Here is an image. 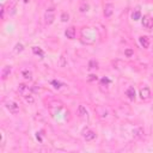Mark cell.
<instances>
[{"label": "cell", "instance_id": "1", "mask_svg": "<svg viewBox=\"0 0 153 153\" xmlns=\"http://www.w3.org/2000/svg\"><path fill=\"white\" fill-rule=\"evenodd\" d=\"M18 92H19V94L22 96V97H27V96H30L31 94V88L27 86V85H25V84H19V86H18Z\"/></svg>", "mask_w": 153, "mask_h": 153}, {"label": "cell", "instance_id": "2", "mask_svg": "<svg viewBox=\"0 0 153 153\" xmlns=\"http://www.w3.org/2000/svg\"><path fill=\"white\" fill-rule=\"evenodd\" d=\"M44 19L47 24H51L55 19V10L54 8H48L44 13Z\"/></svg>", "mask_w": 153, "mask_h": 153}, {"label": "cell", "instance_id": "3", "mask_svg": "<svg viewBox=\"0 0 153 153\" xmlns=\"http://www.w3.org/2000/svg\"><path fill=\"white\" fill-rule=\"evenodd\" d=\"M5 106H6L7 110H8L10 112H12V114H17V112L19 111V105H18L16 102H13V100L6 102V103H5Z\"/></svg>", "mask_w": 153, "mask_h": 153}, {"label": "cell", "instance_id": "4", "mask_svg": "<svg viewBox=\"0 0 153 153\" xmlns=\"http://www.w3.org/2000/svg\"><path fill=\"white\" fill-rule=\"evenodd\" d=\"M82 136H84V139H85L86 141H92V140H94V139L97 137V134H96L93 130L86 128V129L82 130Z\"/></svg>", "mask_w": 153, "mask_h": 153}, {"label": "cell", "instance_id": "5", "mask_svg": "<svg viewBox=\"0 0 153 153\" xmlns=\"http://www.w3.org/2000/svg\"><path fill=\"white\" fill-rule=\"evenodd\" d=\"M142 26L147 30L152 29L153 27V19L149 17V16H143L142 18Z\"/></svg>", "mask_w": 153, "mask_h": 153}, {"label": "cell", "instance_id": "6", "mask_svg": "<svg viewBox=\"0 0 153 153\" xmlns=\"http://www.w3.org/2000/svg\"><path fill=\"white\" fill-rule=\"evenodd\" d=\"M140 97H141V99H143V100L148 99V98L151 97V90H149V87L143 86V87L140 90Z\"/></svg>", "mask_w": 153, "mask_h": 153}, {"label": "cell", "instance_id": "7", "mask_svg": "<svg viewBox=\"0 0 153 153\" xmlns=\"http://www.w3.org/2000/svg\"><path fill=\"white\" fill-rule=\"evenodd\" d=\"M65 35H66L67 38H69V39H74V38H75V27H74V26H69V27H67L66 31H65Z\"/></svg>", "mask_w": 153, "mask_h": 153}, {"label": "cell", "instance_id": "8", "mask_svg": "<svg viewBox=\"0 0 153 153\" xmlns=\"http://www.w3.org/2000/svg\"><path fill=\"white\" fill-rule=\"evenodd\" d=\"M78 112H79V116H80L82 120H87V118H88V112H87V110H86V108H85L84 105H79Z\"/></svg>", "mask_w": 153, "mask_h": 153}, {"label": "cell", "instance_id": "9", "mask_svg": "<svg viewBox=\"0 0 153 153\" xmlns=\"http://www.w3.org/2000/svg\"><path fill=\"white\" fill-rule=\"evenodd\" d=\"M112 13H114V5L112 4H106L104 6V16L106 18H109Z\"/></svg>", "mask_w": 153, "mask_h": 153}, {"label": "cell", "instance_id": "10", "mask_svg": "<svg viewBox=\"0 0 153 153\" xmlns=\"http://www.w3.org/2000/svg\"><path fill=\"white\" fill-rule=\"evenodd\" d=\"M126 96L130 99V100H134L135 99V88L133 86H129L126 91Z\"/></svg>", "mask_w": 153, "mask_h": 153}, {"label": "cell", "instance_id": "11", "mask_svg": "<svg viewBox=\"0 0 153 153\" xmlns=\"http://www.w3.org/2000/svg\"><path fill=\"white\" fill-rule=\"evenodd\" d=\"M11 71H12L11 66H5V67L2 68V72H1V78H2V80H5V79L11 74Z\"/></svg>", "mask_w": 153, "mask_h": 153}, {"label": "cell", "instance_id": "12", "mask_svg": "<svg viewBox=\"0 0 153 153\" xmlns=\"http://www.w3.org/2000/svg\"><path fill=\"white\" fill-rule=\"evenodd\" d=\"M131 19L133 20H139V19H141V11H140V8L137 7V8H135L133 12H131Z\"/></svg>", "mask_w": 153, "mask_h": 153}, {"label": "cell", "instance_id": "13", "mask_svg": "<svg viewBox=\"0 0 153 153\" xmlns=\"http://www.w3.org/2000/svg\"><path fill=\"white\" fill-rule=\"evenodd\" d=\"M139 42H140V44L143 47V48H148L149 47V39H148V37H146V36H141L140 38H139Z\"/></svg>", "mask_w": 153, "mask_h": 153}, {"label": "cell", "instance_id": "14", "mask_svg": "<svg viewBox=\"0 0 153 153\" xmlns=\"http://www.w3.org/2000/svg\"><path fill=\"white\" fill-rule=\"evenodd\" d=\"M32 53L35 55H39V57H43L44 56V53H43V50L39 47H32Z\"/></svg>", "mask_w": 153, "mask_h": 153}, {"label": "cell", "instance_id": "15", "mask_svg": "<svg viewBox=\"0 0 153 153\" xmlns=\"http://www.w3.org/2000/svg\"><path fill=\"white\" fill-rule=\"evenodd\" d=\"M98 67V62L96 60H90L88 62V68L90 69H93V68H97Z\"/></svg>", "mask_w": 153, "mask_h": 153}, {"label": "cell", "instance_id": "16", "mask_svg": "<svg viewBox=\"0 0 153 153\" xmlns=\"http://www.w3.org/2000/svg\"><path fill=\"white\" fill-rule=\"evenodd\" d=\"M23 50H24V45H23L22 43H17L16 47H14V51H16V53H20V51H23Z\"/></svg>", "mask_w": 153, "mask_h": 153}, {"label": "cell", "instance_id": "17", "mask_svg": "<svg viewBox=\"0 0 153 153\" xmlns=\"http://www.w3.org/2000/svg\"><path fill=\"white\" fill-rule=\"evenodd\" d=\"M23 76H24L26 80H31V79H32V74H31V72H29V71H24V72H23Z\"/></svg>", "mask_w": 153, "mask_h": 153}, {"label": "cell", "instance_id": "18", "mask_svg": "<svg viewBox=\"0 0 153 153\" xmlns=\"http://www.w3.org/2000/svg\"><path fill=\"white\" fill-rule=\"evenodd\" d=\"M61 20H62L63 23L68 22V20H69V14H68V13H66V12H63V13L61 14Z\"/></svg>", "mask_w": 153, "mask_h": 153}, {"label": "cell", "instance_id": "19", "mask_svg": "<svg viewBox=\"0 0 153 153\" xmlns=\"http://www.w3.org/2000/svg\"><path fill=\"white\" fill-rule=\"evenodd\" d=\"M51 85H53L55 88H60V87L62 86V82H60V81H57V80H53V81H51Z\"/></svg>", "mask_w": 153, "mask_h": 153}, {"label": "cell", "instance_id": "20", "mask_svg": "<svg viewBox=\"0 0 153 153\" xmlns=\"http://www.w3.org/2000/svg\"><path fill=\"white\" fill-rule=\"evenodd\" d=\"M111 81H110V79L109 78H106V76H104V78H102L100 79V84L103 85V84H105V85H109Z\"/></svg>", "mask_w": 153, "mask_h": 153}, {"label": "cell", "instance_id": "21", "mask_svg": "<svg viewBox=\"0 0 153 153\" xmlns=\"http://www.w3.org/2000/svg\"><path fill=\"white\" fill-rule=\"evenodd\" d=\"M25 100H26L27 103H30V104H32L35 99H33V97H32V96L30 94V96H27V97H25Z\"/></svg>", "mask_w": 153, "mask_h": 153}, {"label": "cell", "instance_id": "22", "mask_svg": "<svg viewBox=\"0 0 153 153\" xmlns=\"http://www.w3.org/2000/svg\"><path fill=\"white\" fill-rule=\"evenodd\" d=\"M124 54H126V56H128V57H130V56H131V55H133L134 53H133V50H131V49H127V50L124 51Z\"/></svg>", "mask_w": 153, "mask_h": 153}, {"label": "cell", "instance_id": "23", "mask_svg": "<svg viewBox=\"0 0 153 153\" xmlns=\"http://www.w3.org/2000/svg\"><path fill=\"white\" fill-rule=\"evenodd\" d=\"M98 78H97V75H94V74H91L90 75V78H88V80L90 81H94V80H97Z\"/></svg>", "mask_w": 153, "mask_h": 153}, {"label": "cell", "instance_id": "24", "mask_svg": "<svg viewBox=\"0 0 153 153\" xmlns=\"http://www.w3.org/2000/svg\"><path fill=\"white\" fill-rule=\"evenodd\" d=\"M4 13H5V10H4V5H1V18H4Z\"/></svg>", "mask_w": 153, "mask_h": 153}, {"label": "cell", "instance_id": "25", "mask_svg": "<svg viewBox=\"0 0 153 153\" xmlns=\"http://www.w3.org/2000/svg\"><path fill=\"white\" fill-rule=\"evenodd\" d=\"M36 137H37V139H38V140H39V141L42 142V137H41V135H39L38 133H37V135H36Z\"/></svg>", "mask_w": 153, "mask_h": 153}]
</instances>
